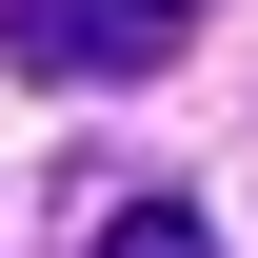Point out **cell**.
Segmentation results:
<instances>
[{"instance_id": "6da1fadb", "label": "cell", "mask_w": 258, "mask_h": 258, "mask_svg": "<svg viewBox=\"0 0 258 258\" xmlns=\"http://www.w3.org/2000/svg\"><path fill=\"white\" fill-rule=\"evenodd\" d=\"M199 40V0H0V60L20 80H80V99H139Z\"/></svg>"}, {"instance_id": "7a4b0ae2", "label": "cell", "mask_w": 258, "mask_h": 258, "mask_svg": "<svg viewBox=\"0 0 258 258\" xmlns=\"http://www.w3.org/2000/svg\"><path fill=\"white\" fill-rule=\"evenodd\" d=\"M80 258H219V219H199V199H99Z\"/></svg>"}]
</instances>
